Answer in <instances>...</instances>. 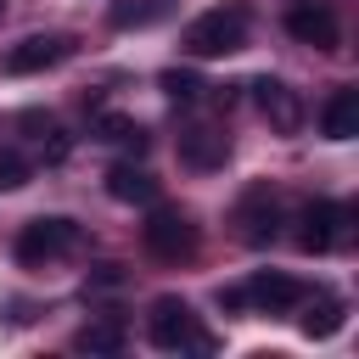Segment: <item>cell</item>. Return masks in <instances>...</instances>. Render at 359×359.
<instances>
[{
  "label": "cell",
  "mask_w": 359,
  "mask_h": 359,
  "mask_svg": "<svg viewBox=\"0 0 359 359\" xmlns=\"http://www.w3.org/2000/svg\"><path fill=\"white\" fill-rule=\"evenodd\" d=\"M157 84H163V95H168V101H180V107H185V101H196V95H202V79H196V73H191V67H168V73H163V79H157Z\"/></svg>",
  "instance_id": "20"
},
{
  "label": "cell",
  "mask_w": 359,
  "mask_h": 359,
  "mask_svg": "<svg viewBox=\"0 0 359 359\" xmlns=\"http://www.w3.org/2000/svg\"><path fill=\"white\" fill-rule=\"evenodd\" d=\"M146 337H151L163 353H174V348H213V342L196 331V314H191L185 297H157L151 314H146Z\"/></svg>",
  "instance_id": "3"
},
{
  "label": "cell",
  "mask_w": 359,
  "mask_h": 359,
  "mask_svg": "<svg viewBox=\"0 0 359 359\" xmlns=\"http://www.w3.org/2000/svg\"><path fill=\"white\" fill-rule=\"evenodd\" d=\"M180 157H185L191 168H224V157H230V135H219V129L196 123V129H185V135H180Z\"/></svg>",
  "instance_id": "12"
},
{
  "label": "cell",
  "mask_w": 359,
  "mask_h": 359,
  "mask_svg": "<svg viewBox=\"0 0 359 359\" xmlns=\"http://www.w3.org/2000/svg\"><path fill=\"white\" fill-rule=\"evenodd\" d=\"M180 45H185V56H196V62L241 50V45H247V6H241V0H230V6H213V11L191 17Z\"/></svg>",
  "instance_id": "1"
},
{
  "label": "cell",
  "mask_w": 359,
  "mask_h": 359,
  "mask_svg": "<svg viewBox=\"0 0 359 359\" xmlns=\"http://www.w3.org/2000/svg\"><path fill=\"white\" fill-rule=\"evenodd\" d=\"M140 241H146V252L151 258H163V264H180V258H191L196 252V224H191V213L185 208H151V219L140 224Z\"/></svg>",
  "instance_id": "2"
},
{
  "label": "cell",
  "mask_w": 359,
  "mask_h": 359,
  "mask_svg": "<svg viewBox=\"0 0 359 359\" xmlns=\"http://www.w3.org/2000/svg\"><path fill=\"white\" fill-rule=\"evenodd\" d=\"M22 129L34 135V146H39V157L56 168V163H67V151H73V140H67V129L50 118V112H22Z\"/></svg>",
  "instance_id": "14"
},
{
  "label": "cell",
  "mask_w": 359,
  "mask_h": 359,
  "mask_svg": "<svg viewBox=\"0 0 359 359\" xmlns=\"http://www.w3.org/2000/svg\"><path fill=\"white\" fill-rule=\"evenodd\" d=\"M90 135H95V140H107V146H129V151H146V129H140L129 112H95Z\"/></svg>",
  "instance_id": "15"
},
{
  "label": "cell",
  "mask_w": 359,
  "mask_h": 359,
  "mask_svg": "<svg viewBox=\"0 0 359 359\" xmlns=\"http://www.w3.org/2000/svg\"><path fill=\"white\" fill-rule=\"evenodd\" d=\"M241 297H247L252 309H264V314H286V309L303 303V280H292V275H280V269H258V275L241 286Z\"/></svg>",
  "instance_id": "10"
},
{
  "label": "cell",
  "mask_w": 359,
  "mask_h": 359,
  "mask_svg": "<svg viewBox=\"0 0 359 359\" xmlns=\"http://www.w3.org/2000/svg\"><path fill=\"white\" fill-rule=\"evenodd\" d=\"M286 34L314 50H337V39H342L331 0H286Z\"/></svg>",
  "instance_id": "6"
},
{
  "label": "cell",
  "mask_w": 359,
  "mask_h": 359,
  "mask_svg": "<svg viewBox=\"0 0 359 359\" xmlns=\"http://www.w3.org/2000/svg\"><path fill=\"white\" fill-rule=\"evenodd\" d=\"M73 247H79V224L62 219V213L28 219V224L17 230V258H22V264H50V258H62V252H73Z\"/></svg>",
  "instance_id": "4"
},
{
  "label": "cell",
  "mask_w": 359,
  "mask_h": 359,
  "mask_svg": "<svg viewBox=\"0 0 359 359\" xmlns=\"http://www.w3.org/2000/svg\"><path fill=\"white\" fill-rule=\"evenodd\" d=\"M252 101H258V112L280 129V135H297L303 129V101H297V90L292 84H280V79H252Z\"/></svg>",
  "instance_id": "9"
},
{
  "label": "cell",
  "mask_w": 359,
  "mask_h": 359,
  "mask_svg": "<svg viewBox=\"0 0 359 359\" xmlns=\"http://www.w3.org/2000/svg\"><path fill=\"white\" fill-rule=\"evenodd\" d=\"M163 6H168V0H112L107 22H112V28H146V22H151Z\"/></svg>",
  "instance_id": "18"
},
{
  "label": "cell",
  "mask_w": 359,
  "mask_h": 359,
  "mask_svg": "<svg viewBox=\"0 0 359 359\" xmlns=\"http://www.w3.org/2000/svg\"><path fill=\"white\" fill-rule=\"evenodd\" d=\"M236 236L247 247H269L280 236V202H275L269 185H247L241 191V202H236Z\"/></svg>",
  "instance_id": "5"
},
{
  "label": "cell",
  "mask_w": 359,
  "mask_h": 359,
  "mask_svg": "<svg viewBox=\"0 0 359 359\" xmlns=\"http://www.w3.org/2000/svg\"><path fill=\"white\" fill-rule=\"evenodd\" d=\"M73 56V39L67 34H28V39H17L11 50H6V73H17V79H28V73H45V67H56V62H67Z\"/></svg>",
  "instance_id": "7"
},
{
  "label": "cell",
  "mask_w": 359,
  "mask_h": 359,
  "mask_svg": "<svg viewBox=\"0 0 359 359\" xmlns=\"http://www.w3.org/2000/svg\"><path fill=\"white\" fill-rule=\"evenodd\" d=\"M73 348L79 353H123V325L118 320H95V325H84L73 337Z\"/></svg>",
  "instance_id": "17"
},
{
  "label": "cell",
  "mask_w": 359,
  "mask_h": 359,
  "mask_svg": "<svg viewBox=\"0 0 359 359\" xmlns=\"http://www.w3.org/2000/svg\"><path fill=\"white\" fill-rule=\"evenodd\" d=\"M348 219H353V213H348L342 202H325V196L309 202L303 219H297V247H303V252H331L337 236L348 230Z\"/></svg>",
  "instance_id": "8"
},
{
  "label": "cell",
  "mask_w": 359,
  "mask_h": 359,
  "mask_svg": "<svg viewBox=\"0 0 359 359\" xmlns=\"http://www.w3.org/2000/svg\"><path fill=\"white\" fill-rule=\"evenodd\" d=\"M337 331H342V303H337V297H314L309 314H303V337L325 342V337H337Z\"/></svg>",
  "instance_id": "16"
},
{
  "label": "cell",
  "mask_w": 359,
  "mask_h": 359,
  "mask_svg": "<svg viewBox=\"0 0 359 359\" xmlns=\"http://www.w3.org/2000/svg\"><path fill=\"white\" fill-rule=\"evenodd\" d=\"M320 135L325 140H353L359 135V90H331L320 107Z\"/></svg>",
  "instance_id": "11"
},
{
  "label": "cell",
  "mask_w": 359,
  "mask_h": 359,
  "mask_svg": "<svg viewBox=\"0 0 359 359\" xmlns=\"http://www.w3.org/2000/svg\"><path fill=\"white\" fill-rule=\"evenodd\" d=\"M107 196L112 202H157V180L140 163H112L107 168Z\"/></svg>",
  "instance_id": "13"
},
{
  "label": "cell",
  "mask_w": 359,
  "mask_h": 359,
  "mask_svg": "<svg viewBox=\"0 0 359 359\" xmlns=\"http://www.w3.org/2000/svg\"><path fill=\"white\" fill-rule=\"evenodd\" d=\"M28 180H34V163L17 146H0V191H22Z\"/></svg>",
  "instance_id": "19"
}]
</instances>
